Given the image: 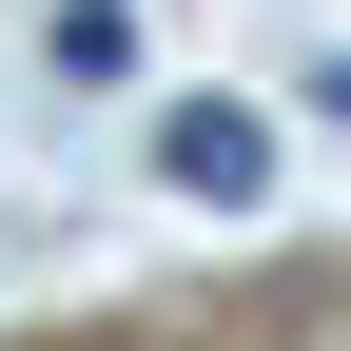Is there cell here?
Segmentation results:
<instances>
[{
    "mask_svg": "<svg viewBox=\"0 0 351 351\" xmlns=\"http://www.w3.org/2000/svg\"><path fill=\"white\" fill-rule=\"evenodd\" d=\"M156 195L254 215V195H274V117H254V98H156Z\"/></svg>",
    "mask_w": 351,
    "mask_h": 351,
    "instance_id": "1",
    "label": "cell"
},
{
    "mask_svg": "<svg viewBox=\"0 0 351 351\" xmlns=\"http://www.w3.org/2000/svg\"><path fill=\"white\" fill-rule=\"evenodd\" d=\"M39 78L117 98V78H137V0H39Z\"/></svg>",
    "mask_w": 351,
    "mask_h": 351,
    "instance_id": "2",
    "label": "cell"
}]
</instances>
